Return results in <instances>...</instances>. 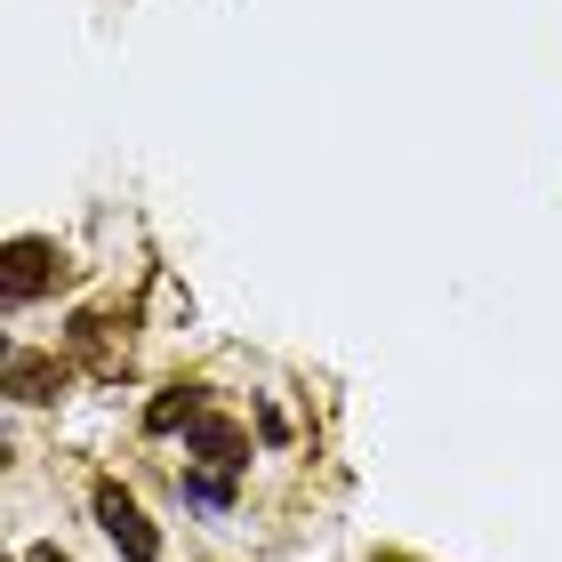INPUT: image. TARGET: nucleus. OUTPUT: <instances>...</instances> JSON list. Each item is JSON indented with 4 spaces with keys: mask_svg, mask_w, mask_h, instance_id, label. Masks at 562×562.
<instances>
[{
    "mask_svg": "<svg viewBox=\"0 0 562 562\" xmlns=\"http://www.w3.org/2000/svg\"><path fill=\"white\" fill-rule=\"evenodd\" d=\"M33 562H65V554H57V547H33Z\"/></svg>",
    "mask_w": 562,
    "mask_h": 562,
    "instance_id": "6e6552de",
    "label": "nucleus"
},
{
    "mask_svg": "<svg viewBox=\"0 0 562 562\" xmlns=\"http://www.w3.org/2000/svg\"><path fill=\"white\" fill-rule=\"evenodd\" d=\"M65 394V362H48L33 346H9V402H57Z\"/></svg>",
    "mask_w": 562,
    "mask_h": 562,
    "instance_id": "20e7f679",
    "label": "nucleus"
},
{
    "mask_svg": "<svg viewBox=\"0 0 562 562\" xmlns=\"http://www.w3.org/2000/svg\"><path fill=\"white\" fill-rule=\"evenodd\" d=\"M89 506H97V530H105V539L130 554V562H161V530L145 522V506L121 491V482H97V498H89Z\"/></svg>",
    "mask_w": 562,
    "mask_h": 562,
    "instance_id": "f03ea898",
    "label": "nucleus"
},
{
    "mask_svg": "<svg viewBox=\"0 0 562 562\" xmlns=\"http://www.w3.org/2000/svg\"><path fill=\"white\" fill-rule=\"evenodd\" d=\"M177 491H186V506H201V515H234V474H217V467H186Z\"/></svg>",
    "mask_w": 562,
    "mask_h": 562,
    "instance_id": "39448f33",
    "label": "nucleus"
},
{
    "mask_svg": "<svg viewBox=\"0 0 562 562\" xmlns=\"http://www.w3.org/2000/svg\"><path fill=\"white\" fill-rule=\"evenodd\" d=\"M65 273V249L41 241V234H16L9 249H0V305H33L41 290H57Z\"/></svg>",
    "mask_w": 562,
    "mask_h": 562,
    "instance_id": "f257e3e1",
    "label": "nucleus"
},
{
    "mask_svg": "<svg viewBox=\"0 0 562 562\" xmlns=\"http://www.w3.org/2000/svg\"><path fill=\"white\" fill-rule=\"evenodd\" d=\"M186 458H201V467H217V474H241L249 467V434L234 418H217V411H201L186 426Z\"/></svg>",
    "mask_w": 562,
    "mask_h": 562,
    "instance_id": "7ed1b4c3",
    "label": "nucleus"
},
{
    "mask_svg": "<svg viewBox=\"0 0 562 562\" xmlns=\"http://www.w3.org/2000/svg\"><path fill=\"white\" fill-rule=\"evenodd\" d=\"M201 418V386H161L145 402V434H177V426H193Z\"/></svg>",
    "mask_w": 562,
    "mask_h": 562,
    "instance_id": "423d86ee",
    "label": "nucleus"
},
{
    "mask_svg": "<svg viewBox=\"0 0 562 562\" xmlns=\"http://www.w3.org/2000/svg\"><path fill=\"white\" fill-rule=\"evenodd\" d=\"M258 434H266V442L281 450V442H290V418H281V411H273V402H258Z\"/></svg>",
    "mask_w": 562,
    "mask_h": 562,
    "instance_id": "0eeeda50",
    "label": "nucleus"
}]
</instances>
